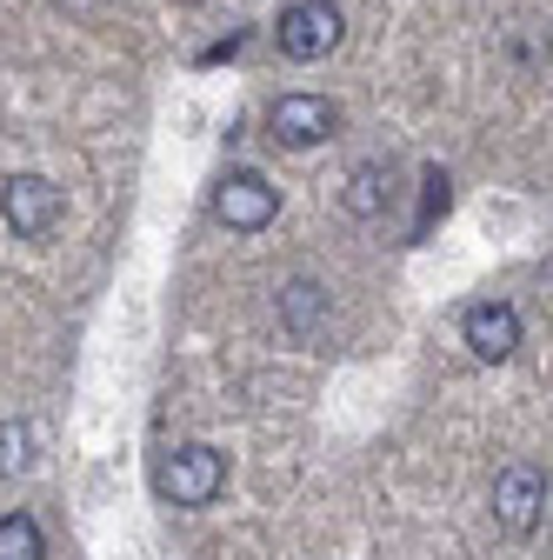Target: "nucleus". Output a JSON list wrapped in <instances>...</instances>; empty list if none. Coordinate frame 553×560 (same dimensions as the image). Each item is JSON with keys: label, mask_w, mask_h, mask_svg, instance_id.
Returning <instances> with one entry per match:
<instances>
[{"label": "nucleus", "mask_w": 553, "mask_h": 560, "mask_svg": "<svg viewBox=\"0 0 553 560\" xmlns=\"http://www.w3.org/2000/svg\"><path fill=\"white\" fill-rule=\"evenodd\" d=\"M154 487H161V501L167 508H207L227 487V454L221 447H207V441H180L161 454L154 467Z\"/></svg>", "instance_id": "obj_1"}, {"label": "nucleus", "mask_w": 553, "mask_h": 560, "mask_svg": "<svg viewBox=\"0 0 553 560\" xmlns=\"http://www.w3.org/2000/svg\"><path fill=\"white\" fill-rule=\"evenodd\" d=\"M540 514H546V474L533 460H507L494 474V527L514 534V540H527L540 527Z\"/></svg>", "instance_id": "obj_2"}, {"label": "nucleus", "mask_w": 553, "mask_h": 560, "mask_svg": "<svg viewBox=\"0 0 553 560\" xmlns=\"http://www.w3.org/2000/svg\"><path fill=\"white\" fill-rule=\"evenodd\" d=\"M340 34H348V21H340L333 0H294L281 14V27H273V40H281L287 60H320V54L340 47Z\"/></svg>", "instance_id": "obj_3"}, {"label": "nucleus", "mask_w": 553, "mask_h": 560, "mask_svg": "<svg viewBox=\"0 0 553 560\" xmlns=\"http://www.w3.org/2000/svg\"><path fill=\"white\" fill-rule=\"evenodd\" d=\"M214 214L234 228V234H260L273 214H281V187H267L260 174H227L221 187H214Z\"/></svg>", "instance_id": "obj_4"}, {"label": "nucleus", "mask_w": 553, "mask_h": 560, "mask_svg": "<svg viewBox=\"0 0 553 560\" xmlns=\"http://www.w3.org/2000/svg\"><path fill=\"white\" fill-rule=\"evenodd\" d=\"M60 221V187L47 174H8V234L14 241H40Z\"/></svg>", "instance_id": "obj_5"}, {"label": "nucleus", "mask_w": 553, "mask_h": 560, "mask_svg": "<svg viewBox=\"0 0 553 560\" xmlns=\"http://www.w3.org/2000/svg\"><path fill=\"white\" fill-rule=\"evenodd\" d=\"M267 127H273V140L281 148H320V140L340 127V114H333V101H320V94H281L267 107Z\"/></svg>", "instance_id": "obj_6"}, {"label": "nucleus", "mask_w": 553, "mask_h": 560, "mask_svg": "<svg viewBox=\"0 0 553 560\" xmlns=\"http://www.w3.org/2000/svg\"><path fill=\"white\" fill-rule=\"evenodd\" d=\"M460 334H467V347H473V361L501 368V361H514V347H520V314H514L507 301H480V307H467Z\"/></svg>", "instance_id": "obj_7"}, {"label": "nucleus", "mask_w": 553, "mask_h": 560, "mask_svg": "<svg viewBox=\"0 0 553 560\" xmlns=\"http://www.w3.org/2000/svg\"><path fill=\"white\" fill-rule=\"evenodd\" d=\"M387 200H393V167H387V161L354 167L348 187H340V207H348L354 221H380V214H387Z\"/></svg>", "instance_id": "obj_8"}, {"label": "nucleus", "mask_w": 553, "mask_h": 560, "mask_svg": "<svg viewBox=\"0 0 553 560\" xmlns=\"http://www.w3.org/2000/svg\"><path fill=\"white\" fill-rule=\"evenodd\" d=\"M281 320H287L294 340H314L320 320H327V294L314 288V280H287V288H281Z\"/></svg>", "instance_id": "obj_9"}, {"label": "nucleus", "mask_w": 553, "mask_h": 560, "mask_svg": "<svg viewBox=\"0 0 553 560\" xmlns=\"http://www.w3.org/2000/svg\"><path fill=\"white\" fill-rule=\"evenodd\" d=\"M0 560H40V521L34 514H8L0 521Z\"/></svg>", "instance_id": "obj_10"}, {"label": "nucleus", "mask_w": 553, "mask_h": 560, "mask_svg": "<svg viewBox=\"0 0 553 560\" xmlns=\"http://www.w3.org/2000/svg\"><path fill=\"white\" fill-rule=\"evenodd\" d=\"M27 447H34V434H27V420H8V434H0V460H8V474H21V467L34 460Z\"/></svg>", "instance_id": "obj_11"}, {"label": "nucleus", "mask_w": 553, "mask_h": 560, "mask_svg": "<svg viewBox=\"0 0 553 560\" xmlns=\"http://www.w3.org/2000/svg\"><path fill=\"white\" fill-rule=\"evenodd\" d=\"M180 8H200V0H180Z\"/></svg>", "instance_id": "obj_12"}]
</instances>
